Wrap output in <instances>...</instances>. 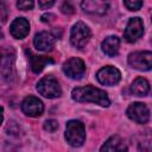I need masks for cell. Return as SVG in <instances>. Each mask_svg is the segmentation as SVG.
Listing matches in <instances>:
<instances>
[{"instance_id": "6da1fadb", "label": "cell", "mask_w": 152, "mask_h": 152, "mask_svg": "<svg viewBox=\"0 0 152 152\" xmlns=\"http://www.w3.org/2000/svg\"><path fill=\"white\" fill-rule=\"evenodd\" d=\"M71 97L76 102H93L102 107H108L110 103L107 93L93 86H86L72 89Z\"/></svg>"}, {"instance_id": "7a4b0ae2", "label": "cell", "mask_w": 152, "mask_h": 152, "mask_svg": "<svg viewBox=\"0 0 152 152\" xmlns=\"http://www.w3.org/2000/svg\"><path fill=\"white\" fill-rule=\"evenodd\" d=\"M65 140L74 147L81 146L86 140L84 126L78 120H70L65 127Z\"/></svg>"}, {"instance_id": "3957f363", "label": "cell", "mask_w": 152, "mask_h": 152, "mask_svg": "<svg viewBox=\"0 0 152 152\" xmlns=\"http://www.w3.org/2000/svg\"><path fill=\"white\" fill-rule=\"evenodd\" d=\"M91 37L90 28L82 21H77L70 31V43L77 49H83Z\"/></svg>"}, {"instance_id": "277c9868", "label": "cell", "mask_w": 152, "mask_h": 152, "mask_svg": "<svg viewBox=\"0 0 152 152\" xmlns=\"http://www.w3.org/2000/svg\"><path fill=\"white\" fill-rule=\"evenodd\" d=\"M37 90L40 95L48 99L59 97L62 94L61 86L53 76H45L37 83Z\"/></svg>"}, {"instance_id": "5b68a950", "label": "cell", "mask_w": 152, "mask_h": 152, "mask_svg": "<svg viewBox=\"0 0 152 152\" xmlns=\"http://www.w3.org/2000/svg\"><path fill=\"white\" fill-rule=\"evenodd\" d=\"M128 64L137 70L148 71L152 66V52L151 51H135L129 53Z\"/></svg>"}, {"instance_id": "8992f818", "label": "cell", "mask_w": 152, "mask_h": 152, "mask_svg": "<svg viewBox=\"0 0 152 152\" xmlns=\"http://www.w3.org/2000/svg\"><path fill=\"white\" fill-rule=\"evenodd\" d=\"M63 72L72 78V80H78L81 78L84 72H86V64L84 62L78 58V57H71L63 64Z\"/></svg>"}, {"instance_id": "52a82bcc", "label": "cell", "mask_w": 152, "mask_h": 152, "mask_svg": "<svg viewBox=\"0 0 152 152\" xmlns=\"http://www.w3.org/2000/svg\"><path fill=\"white\" fill-rule=\"evenodd\" d=\"M127 116L137 124H146L150 120V110L142 102H133L126 110Z\"/></svg>"}, {"instance_id": "ba28073f", "label": "cell", "mask_w": 152, "mask_h": 152, "mask_svg": "<svg viewBox=\"0 0 152 152\" xmlns=\"http://www.w3.org/2000/svg\"><path fill=\"white\" fill-rule=\"evenodd\" d=\"M96 78L101 84L104 86H114L120 82L121 80V72L119 69L112 65H107L102 69H100L96 74Z\"/></svg>"}, {"instance_id": "9c48e42d", "label": "cell", "mask_w": 152, "mask_h": 152, "mask_svg": "<svg viewBox=\"0 0 152 152\" xmlns=\"http://www.w3.org/2000/svg\"><path fill=\"white\" fill-rule=\"evenodd\" d=\"M14 65V51L12 49L0 50V74L2 77L10 80L13 76Z\"/></svg>"}, {"instance_id": "30bf717a", "label": "cell", "mask_w": 152, "mask_h": 152, "mask_svg": "<svg viewBox=\"0 0 152 152\" xmlns=\"http://www.w3.org/2000/svg\"><path fill=\"white\" fill-rule=\"evenodd\" d=\"M142 34H144V23H142V20L138 17L129 19V21L126 26L125 33H124L125 39L128 43H134Z\"/></svg>"}, {"instance_id": "8fae6325", "label": "cell", "mask_w": 152, "mask_h": 152, "mask_svg": "<svg viewBox=\"0 0 152 152\" xmlns=\"http://www.w3.org/2000/svg\"><path fill=\"white\" fill-rule=\"evenodd\" d=\"M21 110L27 116L37 118V116L43 114L44 104H43V102L38 97H36V96H27L21 102Z\"/></svg>"}, {"instance_id": "7c38bea8", "label": "cell", "mask_w": 152, "mask_h": 152, "mask_svg": "<svg viewBox=\"0 0 152 152\" xmlns=\"http://www.w3.org/2000/svg\"><path fill=\"white\" fill-rule=\"evenodd\" d=\"M81 6L87 13L102 15L108 11L110 0H82Z\"/></svg>"}, {"instance_id": "4fadbf2b", "label": "cell", "mask_w": 152, "mask_h": 152, "mask_svg": "<svg viewBox=\"0 0 152 152\" xmlns=\"http://www.w3.org/2000/svg\"><path fill=\"white\" fill-rule=\"evenodd\" d=\"M56 39H57V37L53 36L51 32L43 31V32H39V33H37L34 36L33 44H34V46H36L37 50L48 51V50H51L52 49V46L56 43Z\"/></svg>"}, {"instance_id": "5bb4252c", "label": "cell", "mask_w": 152, "mask_h": 152, "mask_svg": "<svg viewBox=\"0 0 152 152\" xmlns=\"http://www.w3.org/2000/svg\"><path fill=\"white\" fill-rule=\"evenodd\" d=\"M10 31L11 34L17 38V39H23L25 38L28 32H30V23L27 19L25 18H17L12 21L11 26H10Z\"/></svg>"}, {"instance_id": "9a60e30c", "label": "cell", "mask_w": 152, "mask_h": 152, "mask_svg": "<svg viewBox=\"0 0 152 152\" xmlns=\"http://www.w3.org/2000/svg\"><path fill=\"white\" fill-rule=\"evenodd\" d=\"M127 146L124 141V139L119 135H112L100 148L101 152L103 151H109V152H122L126 151Z\"/></svg>"}, {"instance_id": "2e32d148", "label": "cell", "mask_w": 152, "mask_h": 152, "mask_svg": "<svg viewBox=\"0 0 152 152\" xmlns=\"http://www.w3.org/2000/svg\"><path fill=\"white\" fill-rule=\"evenodd\" d=\"M119 46H120V39L116 36H108L104 38V40L101 44L102 51L108 56V57H114L119 52Z\"/></svg>"}, {"instance_id": "e0dca14e", "label": "cell", "mask_w": 152, "mask_h": 152, "mask_svg": "<svg viewBox=\"0 0 152 152\" xmlns=\"http://www.w3.org/2000/svg\"><path fill=\"white\" fill-rule=\"evenodd\" d=\"M31 55L30 57V63H31V69L34 74H39L42 72V70L48 65V64H52L53 59L51 57L48 56H37V55H32L31 52H28Z\"/></svg>"}, {"instance_id": "ac0fdd59", "label": "cell", "mask_w": 152, "mask_h": 152, "mask_svg": "<svg viewBox=\"0 0 152 152\" xmlns=\"http://www.w3.org/2000/svg\"><path fill=\"white\" fill-rule=\"evenodd\" d=\"M150 91V83L144 77H137L131 84V93L137 96H146Z\"/></svg>"}, {"instance_id": "d6986e66", "label": "cell", "mask_w": 152, "mask_h": 152, "mask_svg": "<svg viewBox=\"0 0 152 152\" xmlns=\"http://www.w3.org/2000/svg\"><path fill=\"white\" fill-rule=\"evenodd\" d=\"M124 4L129 11H138L142 6V0H124Z\"/></svg>"}, {"instance_id": "ffe728a7", "label": "cell", "mask_w": 152, "mask_h": 152, "mask_svg": "<svg viewBox=\"0 0 152 152\" xmlns=\"http://www.w3.org/2000/svg\"><path fill=\"white\" fill-rule=\"evenodd\" d=\"M33 0H17V7L21 11H28L33 8Z\"/></svg>"}, {"instance_id": "44dd1931", "label": "cell", "mask_w": 152, "mask_h": 152, "mask_svg": "<svg viewBox=\"0 0 152 152\" xmlns=\"http://www.w3.org/2000/svg\"><path fill=\"white\" fill-rule=\"evenodd\" d=\"M58 128V122L53 119H50V120H46L44 122V129L48 131V132H55L56 129Z\"/></svg>"}, {"instance_id": "7402d4cb", "label": "cell", "mask_w": 152, "mask_h": 152, "mask_svg": "<svg viewBox=\"0 0 152 152\" xmlns=\"http://www.w3.org/2000/svg\"><path fill=\"white\" fill-rule=\"evenodd\" d=\"M61 11H62L64 14H72V13L75 12V7L72 6L71 1L66 0V1H64V2L62 4V6H61Z\"/></svg>"}, {"instance_id": "603a6c76", "label": "cell", "mask_w": 152, "mask_h": 152, "mask_svg": "<svg viewBox=\"0 0 152 152\" xmlns=\"http://www.w3.org/2000/svg\"><path fill=\"white\" fill-rule=\"evenodd\" d=\"M56 0H38V4H39V7L43 8V10H46V8H50L53 4H55Z\"/></svg>"}, {"instance_id": "cb8c5ba5", "label": "cell", "mask_w": 152, "mask_h": 152, "mask_svg": "<svg viewBox=\"0 0 152 152\" xmlns=\"http://www.w3.org/2000/svg\"><path fill=\"white\" fill-rule=\"evenodd\" d=\"M49 18H53V15L52 14H44V15H42V20L43 21H50Z\"/></svg>"}, {"instance_id": "d4e9b609", "label": "cell", "mask_w": 152, "mask_h": 152, "mask_svg": "<svg viewBox=\"0 0 152 152\" xmlns=\"http://www.w3.org/2000/svg\"><path fill=\"white\" fill-rule=\"evenodd\" d=\"M2 120H4V108L0 107V125H1Z\"/></svg>"}, {"instance_id": "484cf974", "label": "cell", "mask_w": 152, "mask_h": 152, "mask_svg": "<svg viewBox=\"0 0 152 152\" xmlns=\"http://www.w3.org/2000/svg\"><path fill=\"white\" fill-rule=\"evenodd\" d=\"M0 38H2V32H1V30H0Z\"/></svg>"}]
</instances>
